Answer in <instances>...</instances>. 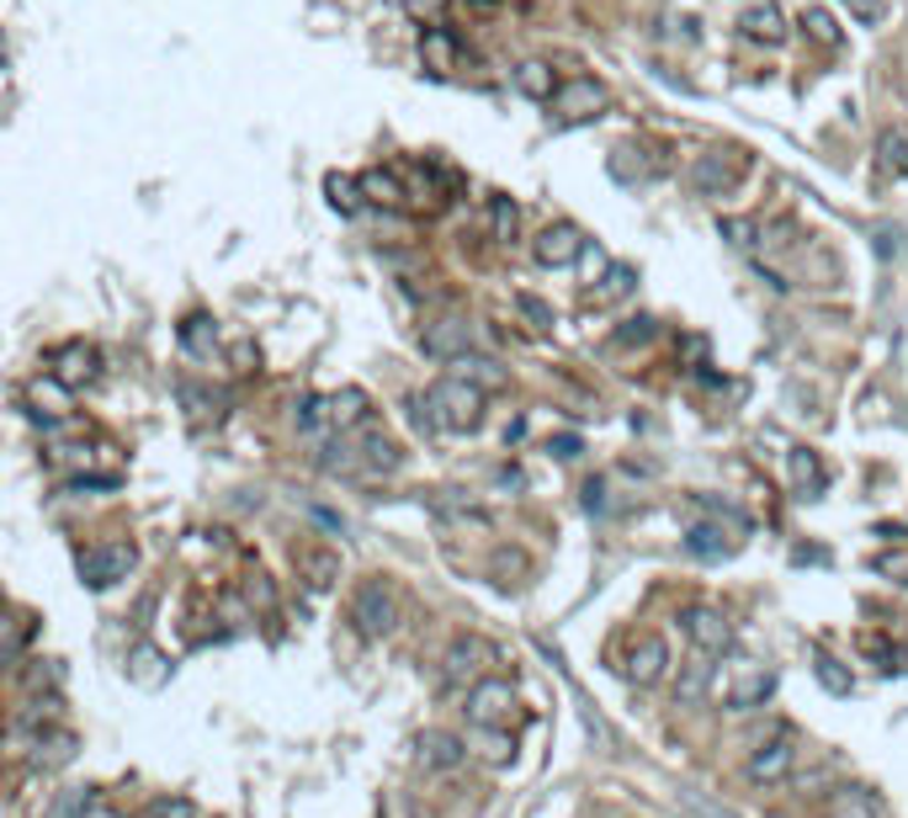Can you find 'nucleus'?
I'll return each instance as SVG.
<instances>
[{
    "mask_svg": "<svg viewBox=\"0 0 908 818\" xmlns=\"http://www.w3.org/2000/svg\"><path fill=\"white\" fill-rule=\"evenodd\" d=\"M245 596H250V606H266V611L277 606V590H271V579H266V575L250 579V585H245Z\"/></svg>",
    "mask_w": 908,
    "mask_h": 818,
    "instance_id": "obj_41",
    "label": "nucleus"
},
{
    "mask_svg": "<svg viewBox=\"0 0 908 818\" xmlns=\"http://www.w3.org/2000/svg\"><path fill=\"white\" fill-rule=\"evenodd\" d=\"M128 675H133L139 686H160V680L170 675V665H166V654H160V649L139 644V649H133V659H128Z\"/></svg>",
    "mask_w": 908,
    "mask_h": 818,
    "instance_id": "obj_27",
    "label": "nucleus"
},
{
    "mask_svg": "<svg viewBox=\"0 0 908 818\" xmlns=\"http://www.w3.org/2000/svg\"><path fill=\"white\" fill-rule=\"evenodd\" d=\"M686 553L701 558V563H722V558L739 553V537H728V527H717V521H696V527H686Z\"/></svg>",
    "mask_w": 908,
    "mask_h": 818,
    "instance_id": "obj_16",
    "label": "nucleus"
},
{
    "mask_svg": "<svg viewBox=\"0 0 908 818\" xmlns=\"http://www.w3.org/2000/svg\"><path fill=\"white\" fill-rule=\"evenodd\" d=\"M74 818H122V814H118V808H112V802H107V797H86V802H80V814H74Z\"/></svg>",
    "mask_w": 908,
    "mask_h": 818,
    "instance_id": "obj_45",
    "label": "nucleus"
},
{
    "mask_svg": "<svg viewBox=\"0 0 908 818\" xmlns=\"http://www.w3.org/2000/svg\"><path fill=\"white\" fill-rule=\"evenodd\" d=\"M489 659H495V649H489L483 638H457L452 649H447V659H441V680H447V686H462V680H473Z\"/></svg>",
    "mask_w": 908,
    "mask_h": 818,
    "instance_id": "obj_13",
    "label": "nucleus"
},
{
    "mask_svg": "<svg viewBox=\"0 0 908 818\" xmlns=\"http://www.w3.org/2000/svg\"><path fill=\"white\" fill-rule=\"evenodd\" d=\"M325 197H330L335 213H357V208H361L357 176H340V170H330V176H325Z\"/></svg>",
    "mask_w": 908,
    "mask_h": 818,
    "instance_id": "obj_28",
    "label": "nucleus"
},
{
    "mask_svg": "<svg viewBox=\"0 0 908 818\" xmlns=\"http://www.w3.org/2000/svg\"><path fill=\"white\" fill-rule=\"evenodd\" d=\"M680 802H686L691 818H739V814H728V808H717L712 797H696V792H680Z\"/></svg>",
    "mask_w": 908,
    "mask_h": 818,
    "instance_id": "obj_39",
    "label": "nucleus"
},
{
    "mask_svg": "<svg viewBox=\"0 0 908 818\" xmlns=\"http://www.w3.org/2000/svg\"><path fill=\"white\" fill-rule=\"evenodd\" d=\"M860 649L871 654V659H882V670H887V675H904V670H908V649L887 644V638H871V632H866V638H860Z\"/></svg>",
    "mask_w": 908,
    "mask_h": 818,
    "instance_id": "obj_33",
    "label": "nucleus"
},
{
    "mask_svg": "<svg viewBox=\"0 0 908 818\" xmlns=\"http://www.w3.org/2000/svg\"><path fill=\"white\" fill-rule=\"evenodd\" d=\"M770 697H776V670H765V665H744L728 707H734V712H760Z\"/></svg>",
    "mask_w": 908,
    "mask_h": 818,
    "instance_id": "obj_17",
    "label": "nucleus"
},
{
    "mask_svg": "<svg viewBox=\"0 0 908 818\" xmlns=\"http://www.w3.org/2000/svg\"><path fill=\"white\" fill-rule=\"evenodd\" d=\"M877 537H882V542H904L908 531L904 527H877Z\"/></svg>",
    "mask_w": 908,
    "mask_h": 818,
    "instance_id": "obj_50",
    "label": "nucleus"
},
{
    "mask_svg": "<svg viewBox=\"0 0 908 818\" xmlns=\"http://www.w3.org/2000/svg\"><path fill=\"white\" fill-rule=\"evenodd\" d=\"M27 644V622H17V617H0V659H17Z\"/></svg>",
    "mask_w": 908,
    "mask_h": 818,
    "instance_id": "obj_36",
    "label": "nucleus"
},
{
    "mask_svg": "<svg viewBox=\"0 0 908 818\" xmlns=\"http://www.w3.org/2000/svg\"><path fill=\"white\" fill-rule=\"evenodd\" d=\"M548 452H552V458H563V462H569V458H579V452H585V441H579V436H552V441H548Z\"/></svg>",
    "mask_w": 908,
    "mask_h": 818,
    "instance_id": "obj_44",
    "label": "nucleus"
},
{
    "mask_svg": "<svg viewBox=\"0 0 908 818\" xmlns=\"http://www.w3.org/2000/svg\"><path fill=\"white\" fill-rule=\"evenodd\" d=\"M0 59H6V43H0Z\"/></svg>",
    "mask_w": 908,
    "mask_h": 818,
    "instance_id": "obj_52",
    "label": "nucleus"
},
{
    "mask_svg": "<svg viewBox=\"0 0 908 818\" xmlns=\"http://www.w3.org/2000/svg\"><path fill=\"white\" fill-rule=\"evenodd\" d=\"M521 313L537 325V330H548V325H552V309L542 303V298H521Z\"/></svg>",
    "mask_w": 908,
    "mask_h": 818,
    "instance_id": "obj_43",
    "label": "nucleus"
},
{
    "mask_svg": "<svg viewBox=\"0 0 908 818\" xmlns=\"http://www.w3.org/2000/svg\"><path fill=\"white\" fill-rule=\"evenodd\" d=\"M101 372V351L86 346V340H70V346H59L53 351V367H48V378L59 388H86Z\"/></svg>",
    "mask_w": 908,
    "mask_h": 818,
    "instance_id": "obj_9",
    "label": "nucleus"
},
{
    "mask_svg": "<svg viewBox=\"0 0 908 818\" xmlns=\"http://www.w3.org/2000/svg\"><path fill=\"white\" fill-rule=\"evenodd\" d=\"M680 627L691 632V644L696 654H728L734 649V622L722 617V611H712V606H691V611H680Z\"/></svg>",
    "mask_w": 908,
    "mask_h": 818,
    "instance_id": "obj_7",
    "label": "nucleus"
},
{
    "mask_svg": "<svg viewBox=\"0 0 908 818\" xmlns=\"http://www.w3.org/2000/svg\"><path fill=\"white\" fill-rule=\"evenodd\" d=\"M351 622H357L361 638H388V632L399 627V590H393L388 579L357 585V596H351Z\"/></svg>",
    "mask_w": 908,
    "mask_h": 818,
    "instance_id": "obj_2",
    "label": "nucleus"
},
{
    "mask_svg": "<svg viewBox=\"0 0 908 818\" xmlns=\"http://www.w3.org/2000/svg\"><path fill=\"white\" fill-rule=\"evenodd\" d=\"M516 229H521V208L510 197H489V235L505 245V240H516Z\"/></svg>",
    "mask_w": 908,
    "mask_h": 818,
    "instance_id": "obj_30",
    "label": "nucleus"
},
{
    "mask_svg": "<svg viewBox=\"0 0 908 818\" xmlns=\"http://www.w3.org/2000/svg\"><path fill=\"white\" fill-rule=\"evenodd\" d=\"M621 675H627L632 686H643V691L648 686H659V680L669 675V644L659 638V632H643V638L627 649V659H621Z\"/></svg>",
    "mask_w": 908,
    "mask_h": 818,
    "instance_id": "obj_5",
    "label": "nucleus"
},
{
    "mask_svg": "<svg viewBox=\"0 0 908 818\" xmlns=\"http://www.w3.org/2000/svg\"><path fill=\"white\" fill-rule=\"evenodd\" d=\"M829 818H877V802H871V792H860V787H845L829 802Z\"/></svg>",
    "mask_w": 908,
    "mask_h": 818,
    "instance_id": "obj_32",
    "label": "nucleus"
},
{
    "mask_svg": "<svg viewBox=\"0 0 908 818\" xmlns=\"http://www.w3.org/2000/svg\"><path fill=\"white\" fill-rule=\"evenodd\" d=\"M420 64H426L430 74H452L457 70V38L447 32V27H420Z\"/></svg>",
    "mask_w": 908,
    "mask_h": 818,
    "instance_id": "obj_19",
    "label": "nucleus"
},
{
    "mask_svg": "<svg viewBox=\"0 0 908 818\" xmlns=\"http://www.w3.org/2000/svg\"><path fill=\"white\" fill-rule=\"evenodd\" d=\"M452 378H462V383H473V388H505V367L495 357H457L452 361Z\"/></svg>",
    "mask_w": 908,
    "mask_h": 818,
    "instance_id": "obj_22",
    "label": "nucleus"
},
{
    "mask_svg": "<svg viewBox=\"0 0 908 818\" xmlns=\"http://www.w3.org/2000/svg\"><path fill=\"white\" fill-rule=\"evenodd\" d=\"M473 6H495V0H473Z\"/></svg>",
    "mask_w": 908,
    "mask_h": 818,
    "instance_id": "obj_51",
    "label": "nucleus"
},
{
    "mask_svg": "<svg viewBox=\"0 0 908 818\" xmlns=\"http://www.w3.org/2000/svg\"><path fill=\"white\" fill-rule=\"evenodd\" d=\"M531 256H537V266H548V271H563V266H573L585 256V235H579L573 223H548V229L531 240Z\"/></svg>",
    "mask_w": 908,
    "mask_h": 818,
    "instance_id": "obj_8",
    "label": "nucleus"
},
{
    "mask_svg": "<svg viewBox=\"0 0 908 818\" xmlns=\"http://www.w3.org/2000/svg\"><path fill=\"white\" fill-rule=\"evenodd\" d=\"M552 107L563 112V118H596V112H606L611 107V91L600 86V80H590V74H579L573 86H563V91H552Z\"/></svg>",
    "mask_w": 908,
    "mask_h": 818,
    "instance_id": "obj_11",
    "label": "nucleus"
},
{
    "mask_svg": "<svg viewBox=\"0 0 908 818\" xmlns=\"http://www.w3.org/2000/svg\"><path fill=\"white\" fill-rule=\"evenodd\" d=\"M600 495H606V483H600V479L585 483V510H600Z\"/></svg>",
    "mask_w": 908,
    "mask_h": 818,
    "instance_id": "obj_49",
    "label": "nucleus"
},
{
    "mask_svg": "<svg viewBox=\"0 0 908 818\" xmlns=\"http://www.w3.org/2000/svg\"><path fill=\"white\" fill-rule=\"evenodd\" d=\"M420 346H426V357H436V361H457V357L473 351V325H468V319H436V325L420 330Z\"/></svg>",
    "mask_w": 908,
    "mask_h": 818,
    "instance_id": "obj_10",
    "label": "nucleus"
},
{
    "mask_svg": "<svg viewBox=\"0 0 908 818\" xmlns=\"http://www.w3.org/2000/svg\"><path fill=\"white\" fill-rule=\"evenodd\" d=\"M139 818H197V808H191L187 797H154Z\"/></svg>",
    "mask_w": 908,
    "mask_h": 818,
    "instance_id": "obj_37",
    "label": "nucleus"
},
{
    "mask_svg": "<svg viewBox=\"0 0 908 818\" xmlns=\"http://www.w3.org/2000/svg\"><path fill=\"white\" fill-rule=\"evenodd\" d=\"M739 32L755 38V43H781L787 38V11L776 0H749L739 11Z\"/></svg>",
    "mask_w": 908,
    "mask_h": 818,
    "instance_id": "obj_14",
    "label": "nucleus"
},
{
    "mask_svg": "<svg viewBox=\"0 0 908 818\" xmlns=\"http://www.w3.org/2000/svg\"><path fill=\"white\" fill-rule=\"evenodd\" d=\"M787 479L797 495H824V483H829V468H824V458L812 452V447H787Z\"/></svg>",
    "mask_w": 908,
    "mask_h": 818,
    "instance_id": "obj_18",
    "label": "nucleus"
},
{
    "mask_svg": "<svg viewBox=\"0 0 908 818\" xmlns=\"http://www.w3.org/2000/svg\"><path fill=\"white\" fill-rule=\"evenodd\" d=\"M632 288V266H611L606 271V288H600V298H617V292Z\"/></svg>",
    "mask_w": 908,
    "mask_h": 818,
    "instance_id": "obj_42",
    "label": "nucleus"
},
{
    "mask_svg": "<svg viewBox=\"0 0 908 818\" xmlns=\"http://www.w3.org/2000/svg\"><path fill=\"white\" fill-rule=\"evenodd\" d=\"M420 409L430 415V426H436V431L468 436V431H478V426H483V388L462 383V378H441V383L426 388Z\"/></svg>",
    "mask_w": 908,
    "mask_h": 818,
    "instance_id": "obj_1",
    "label": "nucleus"
},
{
    "mask_svg": "<svg viewBox=\"0 0 908 818\" xmlns=\"http://www.w3.org/2000/svg\"><path fill=\"white\" fill-rule=\"evenodd\" d=\"M653 336H659V325H653V319H627V330H617V336H611V346H617V351H632V346H648Z\"/></svg>",
    "mask_w": 908,
    "mask_h": 818,
    "instance_id": "obj_34",
    "label": "nucleus"
},
{
    "mask_svg": "<svg viewBox=\"0 0 908 818\" xmlns=\"http://www.w3.org/2000/svg\"><path fill=\"white\" fill-rule=\"evenodd\" d=\"M802 27H808L812 43H829V49L839 43V22L829 17V11H808V17H802Z\"/></svg>",
    "mask_w": 908,
    "mask_h": 818,
    "instance_id": "obj_35",
    "label": "nucleus"
},
{
    "mask_svg": "<svg viewBox=\"0 0 908 818\" xmlns=\"http://www.w3.org/2000/svg\"><path fill=\"white\" fill-rule=\"evenodd\" d=\"M871 569H877V575H892L898 585H908V548H898V553H877L871 558Z\"/></svg>",
    "mask_w": 908,
    "mask_h": 818,
    "instance_id": "obj_38",
    "label": "nucleus"
},
{
    "mask_svg": "<svg viewBox=\"0 0 908 818\" xmlns=\"http://www.w3.org/2000/svg\"><path fill=\"white\" fill-rule=\"evenodd\" d=\"M415 760L426 770H457L468 760V745H462L457 734H447V728H426V734L415 739Z\"/></svg>",
    "mask_w": 908,
    "mask_h": 818,
    "instance_id": "obj_12",
    "label": "nucleus"
},
{
    "mask_svg": "<svg viewBox=\"0 0 908 818\" xmlns=\"http://www.w3.org/2000/svg\"><path fill=\"white\" fill-rule=\"evenodd\" d=\"M791 766H797V749H791L787 734H770L749 760H744V776L755 781V787H776V781H787Z\"/></svg>",
    "mask_w": 908,
    "mask_h": 818,
    "instance_id": "obj_6",
    "label": "nucleus"
},
{
    "mask_svg": "<svg viewBox=\"0 0 908 818\" xmlns=\"http://www.w3.org/2000/svg\"><path fill=\"white\" fill-rule=\"evenodd\" d=\"M877 154H882L887 176H908V139L898 133V128H887L882 139H877Z\"/></svg>",
    "mask_w": 908,
    "mask_h": 818,
    "instance_id": "obj_31",
    "label": "nucleus"
},
{
    "mask_svg": "<svg viewBox=\"0 0 908 818\" xmlns=\"http://www.w3.org/2000/svg\"><path fill=\"white\" fill-rule=\"evenodd\" d=\"M361 420H367V393H361V388H340V393L325 399V426H330V431H351Z\"/></svg>",
    "mask_w": 908,
    "mask_h": 818,
    "instance_id": "obj_20",
    "label": "nucleus"
},
{
    "mask_svg": "<svg viewBox=\"0 0 908 818\" xmlns=\"http://www.w3.org/2000/svg\"><path fill=\"white\" fill-rule=\"evenodd\" d=\"M133 563H139V553H133L128 542H96V548H86V553L74 558V569H80V579H86L91 590L122 585V579L133 575Z\"/></svg>",
    "mask_w": 908,
    "mask_h": 818,
    "instance_id": "obj_3",
    "label": "nucleus"
},
{
    "mask_svg": "<svg viewBox=\"0 0 908 818\" xmlns=\"http://www.w3.org/2000/svg\"><path fill=\"white\" fill-rule=\"evenodd\" d=\"M298 569L309 575L313 590H330L335 579H340V558L325 553V548H303V553H298Z\"/></svg>",
    "mask_w": 908,
    "mask_h": 818,
    "instance_id": "obj_25",
    "label": "nucleus"
},
{
    "mask_svg": "<svg viewBox=\"0 0 908 818\" xmlns=\"http://www.w3.org/2000/svg\"><path fill=\"white\" fill-rule=\"evenodd\" d=\"M707 686H712V654H696L691 665L680 670V686H675V697H680V707H696V701L707 697Z\"/></svg>",
    "mask_w": 908,
    "mask_h": 818,
    "instance_id": "obj_23",
    "label": "nucleus"
},
{
    "mask_svg": "<svg viewBox=\"0 0 908 818\" xmlns=\"http://www.w3.org/2000/svg\"><path fill=\"white\" fill-rule=\"evenodd\" d=\"M860 22H882V0H850Z\"/></svg>",
    "mask_w": 908,
    "mask_h": 818,
    "instance_id": "obj_47",
    "label": "nucleus"
},
{
    "mask_svg": "<svg viewBox=\"0 0 908 818\" xmlns=\"http://www.w3.org/2000/svg\"><path fill=\"white\" fill-rule=\"evenodd\" d=\"M441 6H447V0H405V11H409V17H436Z\"/></svg>",
    "mask_w": 908,
    "mask_h": 818,
    "instance_id": "obj_48",
    "label": "nucleus"
},
{
    "mask_svg": "<svg viewBox=\"0 0 908 818\" xmlns=\"http://www.w3.org/2000/svg\"><path fill=\"white\" fill-rule=\"evenodd\" d=\"M516 718V686L510 680H473L468 686V722L473 728H505Z\"/></svg>",
    "mask_w": 908,
    "mask_h": 818,
    "instance_id": "obj_4",
    "label": "nucleus"
},
{
    "mask_svg": "<svg viewBox=\"0 0 908 818\" xmlns=\"http://www.w3.org/2000/svg\"><path fill=\"white\" fill-rule=\"evenodd\" d=\"M510 74H516V91L531 101H552V91H558V74H552V64H542V59H521Z\"/></svg>",
    "mask_w": 908,
    "mask_h": 818,
    "instance_id": "obj_21",
    "label": "nucleus"
},
{
    "mask_svg": "<svg viewBox=\"0 0 908 818\" xmlns=\"http://www.w3.org/2000/svg\"><path fill=\"white\" fill-rule=\"evenodd\" d=\"M357 187H361V202H372V208H382V213H399V208H409L399 170L372 166V170H361V176H357Z\"/></svg>",
    "mask_w": 908,
    "mask_h": 818,
    "instance_id": "obj_15",
    "label": "nucleus"
},
{
    "mask_svg": "<svg viewBox=\"0 0 908 818\" xmlns=\"http://www.w3.org/2000/svg\"><path fill=\"white\" fill-rule=\"evenodd\" d=\"M812 675H818V686H824V691H835V697H850V691H856L850 670L839 665L835 654H818V659H812Z\"/></svg>",
    "mask_w": 908,
    "mask_h": 818,
    "instance_id": "obj_29",
    "label": "nucleus"
},
{
    "mask_svg": "<svg viewBox=\"0 0 908 818\" xmlns=\"http://www.w3.org/2000/svg\"><path fill=\"white\" fill-rule=\"evenodd\" d=\"M181 346H187L191 357H213L218 351V330L208 313H191L187 325H181Z\"/></svg>",
    "mask_w": 908,
    "mask_h": 818,
    "instance_id": "obj_26",
    "label": "nucleus"
},
{
    "mask_svg": "<svg viewBox=\"0 0 908 818\" xmlns=\"http://www.w3.org/2000/svg\"><path fill=\"white\" fill-rule=\"evenodd\" d=\"M483 755H489L495 766H505V760H510V739H505L500 728H483Z\"/></svg>",
    "mask_w": 908,
    "mask_h": 818,
    "instance_id": "obj_40",
    "label": "nucleus"
},
{
    "mask_svg": "<svg viewBox=\"0 0 908 818\" xmlns=\"http://www.w3.org/2000/svg\"><path fill=\"white\" fill-rule=\"evenodd\" d=\"M722 235H728L734 245H755V223H749V218H744V223H739V218H728V223H722Z\"/></svg>",
    "mask_w": 908,
    "mask_h": 818,
    "instance_id": "obj_46",
    "label": "nucleus"
},
{
    "mask_svg": "<svg viewBox=\"0 0 908 818\" xmlns=\"http://www.w3.org/2000/svg\"><path fill=\"white\" fill-rule=\"evenodd\" d=\"M734 176H739V160H728L722 149H717V154H701V160H696V187H701V192H722V187H728Z\"/></svg>",
    "mask_w": 908,
    "mask_h": 818,
    "instance_id": "obj_24",
    "label": "nucleus"
}]
</instances>
